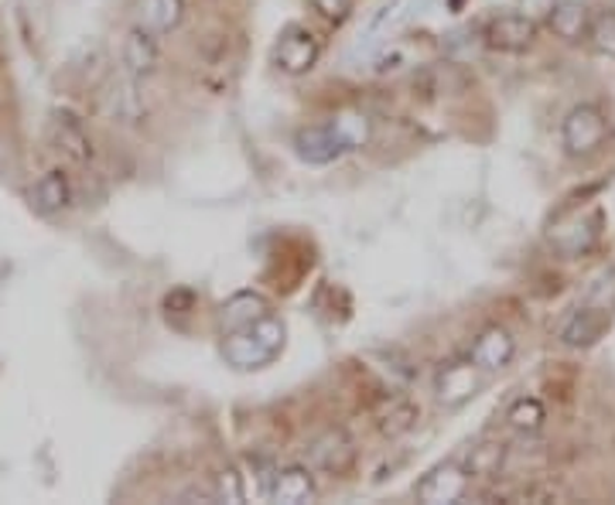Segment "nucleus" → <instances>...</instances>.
Masks as SVG:
<instances>
[{"mask_svg":"<svg viewBox=\"0 0 615 505\" xmlns=\"http://www.w3.org/2000/svg\"><path fill=\"white\" fill-rule=\"evenodd\" d=\"M469 485H472L469 468L458 461H445V464L427 471V475L417 482L414 495L424 505H451V502H461L469 495Z\"/></svg>","mask_w":615,"mask_h":505,"instance_id":"4","label":"nucleus"},{"mask_svg":"<svg viewBox=\"0 0 615 505\" xmlns=\"http://www.w3.org/2000/svg\"><path fill=\"white\" fill-rule=\"evenodd\" d=\"M48 144L66 157V161L86 168L92 165V157H97V150H92V137L86 134V126L72 116V113H52L48 120Z\"/></svg>","mask_w":615,"mask_h":505,"instance_id":"9","label":"nucleus"},{"mask_svg":"<svg viewBox=\"0 0 615 505\" xmlns=\"http://www.w3.org/2000/svg\"><path fill=\"white\" fill-rule=\"evenodd\" d=\"M270 307L260 294H250V291H243L236 298H230L220 311V322L226 332H236V328H246V325H254L260 318H267Z\"/></svg>","mask_w":615,"mask_h":505,"instance_id":"19","label":"nucleus"},{"mask_svg":"<svg viewBox=\"0 0 615 505\" xmlns=\"http://www.w3.org/2000/svg\"><path fill=\"white\" fill-rule=\"evenodd\" d=\"M417 417H421V406L411 396H387L377 406V414H373L377 430L383 437H390V440H396V437H404L407 430H414Z\"/></svg>","mask_w":615,"mask_h":505,"instance_id":"18","label":"nucleus"},{"mask_svg":"<svg viewBox=\"0 0 615 505\" xmlns=\"http://www.w3.org/2000/svg\"><path fill=\"white\" fill-rule=\"evenodd\" d=\"M31 205H35L42 215H55L62 209H69L72 205V181H69V175L62 168L45 171L35 181V188H31Z\"/></svg>","mask_w":615,"mask_h":505,"instance_id":"17","label":"nucleus"},{"mask_svg":"<svg viewBox=\"0 0 615 505\" xmlns=\"http://www.w3.org/2000/svg\"><path fill=\"white\" fill-rule=\"evenodd\" d=\"M537 21L527 18V14H500V18H492L485 27H482V42L492 48V52H506V55H519V52H527L534 48L537 42Z\"/></svg>","mask_w":615,"mask_h":505,"instance_id":"6","label":"nucleus"},{"mask_svg":"<svg viewBox=\"0 0 615 505\" xmlns=\"http://www.w3.org/2000/svg\"><path fill=\"white\" fill-rule=\"evenodd\" d=\"M506 424L516 430V434H537L544 424H547V406L537 400V396H519L513 400V406L506 409Z\"/></svg>","mask_w":615,"mask_h":505,"instance_id":"21","label":"nucleus"},{"mask_svg":"<svg viewBox=\"0 0 615 505\" xmlns=\"http://www.w3.org/2000/svg\"><path fill=\"white\" fill-rule=\"evenodd\" d=\"M353 464H356V440L343 427H328L308 445V468L312 471L346 475Z\"/></svg>","mask_w":615,"mask_h":505,"instance_id":"5","label":"nucleus"},{"mask_svg":"<svg viewBox=\"0 0 615 505\" xmlns=\"http://www.w3.org/2000/svg\"><path fill=\"white\" fill-rule=\"evenodd\" d=\"M411 8H414V0H390V4L373 18V24H369V38L390 35V31H396L400 24L411 18Z\"/></svg>","mask_w":615,"mask_h":505,"instance_id":"23","label":"nucleus"},{"mask_svg":"<svg viewBox=\"0 0 615 505\" xmlns=\"http://www.w3.org/2000/svg\"><path fill=\"white\" fill-rule=\"evenodd\" d=\"M294 147H298V157H301V161H308V165H332V161H338V157L349 150V144L338 137V131L332 123L308 126V131H301L294 137Z\"/></svg>","mask_w":615,"mask_h":505,"instance_id":"11","label":"nucleus"},{"mask_svg":"<svg viewBox=\"0 0 615 505\" xmlns=\"http://www.w3.org/2000/svg\"><path fill=\"white\" fill-rule=\"evenodd\" d=\"M547 24L561 42L578 45L581 38H589L592 14L581 0H558V4H550V11H547Z\"/></svg>","mask_w":615,"mask_h":505,"instance_id":"15","label":"nucleus"},{"mask_svg":"<svg viewBox=\"0 0 615 505\" xmlns=\"http://www.w3.org/2000/svg\"><path fill=\"white\" fill-rule=\"evenodd\" d=\"M312 8H315L325 21L338 24V21H346V18H349L353 0H312Z\"/></svg>","mask_w":615,"mask_h":505,"instance_id":"27","label":"nucleus"},{"mask_svg":"<svg viewBox=\"0 0 615 505\" xmlns=\"http://www.w3.org/2000/svg\"><path fill=\"white\" fill-rule=\"evenodd\" d=\"M608 314H612V311H602V307H595V304L578 307V311L571 314V318L561 325V332H558L561 345H568V349H589V345H595V341L605 335Z\"/></svg>","mask_w":615,"mask_h":505,"instance_id":"12","label":"nucleus"},{"mask_svg":"<svg viewBox=\"0 0 615 505\" xmlns=\"http://www.w3.org/2000/svg\"><path fill=\"white\" fill-rule=\"evenodd\" d=\"M103 110L110 113L113 123H123V126H137L144 123L147 116V103H144V92H141V79L134 76H116L107 92H103Z\"/></svg>","mask_w":615,"mask_h":505,"instance_id":"10","label":"nucleus"},{"mask_svg":"<svg viewBox=\"0 0 615 505\" xmlns=\"http://www.w3.org/2000/svg\"><path fill=\"white\" fill-rule=\"evenodd\" d=\"M318 58H322V38L308 24H288L273 45V66L284 76L312 72L318 66Z\"/></svg>","mask_w":615,"mask_h":505,"instance_id":"3","label":"nucleus"},{"mask_svg":"<svg viewBox=\"0 0 615 505\" xmlns=\"http://www.w3.org/2000/svg\"><path fill=\"white\" fill-rule=\"evenodd\" d=\"M608 141V116L595 103L574 106L561 123V144L571 157H592Z\"/></svg>","mask_w":615,"mask_h":505,"instance_id":"2","label":"nucleus"},{"mask_svg":"<svg viewBox=\"0 0 615 505\" xmlns=\"http://www.w3.org/2000/svg\"><path fill=\"white\" fill-rule=\"evenodd\" d=\"M120 61H123V72L134 76V79H150L154 72L161 69V45L158 35H154L150 27L137 24L131 27L127 35H123V48H120Z\"/></svg>","mask_w":615,"mask_h":505,"instance_id":"8","label":"nucleus"},{"mask_svg":"<svg viewBox=\"0 0 615 505\" xmlns=\"http://www.w3.org/2000/svg\"><path fill=\"white\" fill-rule=\"evenodd\" d=\"M602 236V212L592 209V212H578L564 223H554L547 239L550 246L561 252V257H581V252H589Z\"/></svg>","mask_w":615,"mask_h":505,"instance_id":"7","label":"nucleus"},{"mask_svg":"<svg viewBox=\"0 0 615 505\" xmlns=\"http://www.w3.org/2000/svg\"><path fill=\"white\" fill-rule=\"evenodd\" d=\"M479 366L469 359V362H448L438 375V403L441 406H461V403H469L479 390Z\"/></svg>","mask_w":615,"mask_h":505,"instance_id":"14","label":"nucleus"},{"mask_svg":"<svg viewBox=\"0 0 615 505\" xmlns=\"http://www.w3.org/2000/svg\"><path fill=\"white\" fill-rule=\"evenodd\" d=\"M332 126L338 131V137H343V141L349 144V150H356V147H362V144L369 141V123H366V116H359V113L335 116Z\"/></svg>","mask_w":615,"mask_h":505,"instance_id":"24","label":"nucleus"},{"mask_svg":"<svg viewBox=\"0 0 615 505\" xmlns=\"http://www.w3.org/2000/svg\"><path fill=\"white\" fill-rule=\"evenodd\" d=\"M513 356H516V341H513V335H510L506 328H500V325L485 328V332L476 338V345H472V362H476L479 369H485V372L506 369V366L513 362Z\"/></svg>","mask_w":615,"mask_h":505,"instance_id":"16","label":"nucleus"},{"mask_svg":"<svg viewBox=\"0 0 615 505\" xmlns=\"http://www.w3.org/2000/svg\"><path fill=\"white\" fill-rule=\"evenodd\" d=\"M503 461H506V445H479L472 448L469 454V475L476 479H492V475H500L503 471Z\"/></svg>","mask_w":615,"mask_h":505,"instance_id":"22","label":"nucleus"},{"mask_svg":"<svg viewBox=\"0 0 615 505\" xmlns=\"http://www.w3.org/2000/svg\"><path fill=\"white\" fill-rule=\"evenodd\" d=\"M215 498H223V502H243V482H239V471H236V468L220 471V489H215Z\"/></svg>","mask_w":615,"mask_h":505,"instance_id":"26","label":"nucleus"},{"mask_svg":"<svg viewBox=\"0 0 615 505\" xmlns=\"http://www.w3.org/2000/svg\"><path fill=\"white\" fill-rule=\"evenodd\" d=\"M315 471L308 464H288V468H277L273 471V482H270V498L281 502V505H301V502H312L315 498Z\"/></svg>","mask_w":615,"mask_h":505,"instance_id":"13","label":"nucleus"},{"mask_svg":"<svg viewBox=\"0 0 615 505\" xmlns=\"http://www.w3.org/2000/svg\"><path fill=\"white\" fill-rule=\"evenodd\" d=\"M284 322L277 318H260L246 328H236V332H226L223 338V359L233 366V369H243V372H254V369H264L270 366L277 356L284 349Z\"/></svg>","mask_w":615,"mask_h":505,"instance_id":"1","label":"nucleus"},{"mask_svg":"<svg viewBox=\"0 0 615 505\" xmlns=\"http://www.w3.org/2000/svg\"><path fill=\"white\" fill-rule=\"evenodd\" d=\"M185 0H141V24L154 35H168L185 21Z\"/></svg>","mask_w":615,"mask_h":505,"instance_id":"20","label":"nucleus"},{"mask_svg":"<svg viewBox=\"0 0 615 505\" xmlns=\"http://www.w3.org/2000/svg\"><path fill=\"white\" fill-rule=\"evenodd\" d=\"M589 38H592V45H595L602 55L615 58V11H605V14H599V18L592 21Z\"/></svg>","mask_w":615,"mask_h":505,"instance_id":"25","label":"nucleus"}]
</instances>
